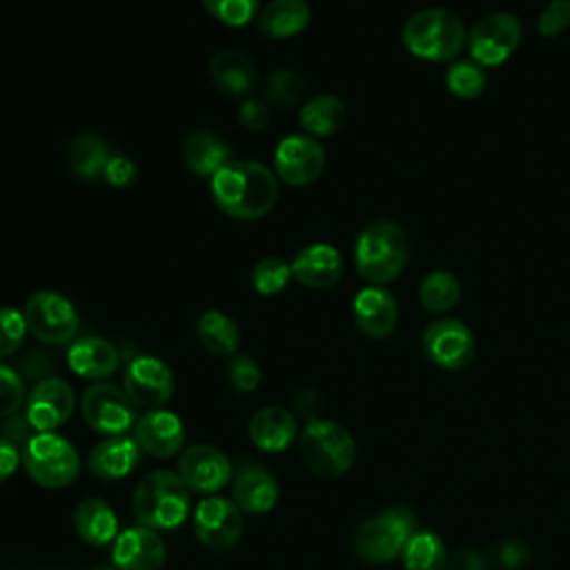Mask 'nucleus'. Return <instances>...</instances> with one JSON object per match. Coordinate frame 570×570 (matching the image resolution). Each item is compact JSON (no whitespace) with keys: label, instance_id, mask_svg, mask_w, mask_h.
<instances>
[{"label":"nucleus","instance_id":"47","mask_svg":"<svg viewBox=\"0 0 570 570\" xmlns=\"http://www.w3.org/2000/svg\"><path fill=\"white\" fill-rule=\"evenodd\" d=\"M18 465H20L18 445L11 443L9 439L0 436V483L7 481L16 472Z\"/></svg>","mask_w":570,"mask_h":570},{"label":"nucleus","instance_id":"18","mask_svg":"<svg viewBox=\"0 0 570 570\" xmlns=\"http://www.w3.org/2000/svg\"><path fill=\"white\" fill-rule=\"evenodd\" d=\"M358 330L370 338H387L399 321V303L383 285L363 287L352 303Z\"/></svg>","mask_w":570,"mask_h":570},{"label":"nucleus","instance_id":"33","mask_svg":"<svg viewBox=\"0 0 570 570\" xmlns=\"http://www.w3.org/2000/svg\"><path fill=\"white\" fill-rule=\"evenodd\" d=\"M405 570H443L448 561V550L443 539L432 530H416L403 552Z\"/></svg>","mask_w":570,"mask_h":570},{"label":"nucleus","instance_id":"14","mask_svg":"<svg viewBox=\"0 0 570 570\" xmlns=\"http://www.w3.org/2000/svg\"><path fill=\"white\" fill-rule=\"evenodd\" d=\"M122 390L134 405L160 410L174 396V374L160 358L138 356L125 370Z\"/></svg>","mask_w":570,"mask_h":570},{"label":"nucleus","instance_id":"21","mask_svg":"<svg viewBox=\"0 0 570 570\" xmlns=\"http://www.w3.org/2000/svg\"><path fill=\"white\" fill-rule=\"evenodd\" d=\"M212 85L227 98H249L258 85V71L247 53L238 49H220L209 62Z\"/></svg>","mask_w":570,"mask_h":570},{"label":"nucleus","instance_id":"4","mask_svg":"<svg viewBox=\"0 0 570 570\" xmlns=\"http://www.w3.org/2000/svg\"><path fill=\"white\" fill-rule=\"evenodd\" d=\"M131 512L151 530L178 528L189 512V488L176 472L154 470L134 488Z\"/></svg>","mask_w":570,"mask_h":570},{"label":"nucleus","instance_id":"2","mask_svg":"<svg viewBox=\"0 0 570 570\" xmlns=\"http://www.w3.org/2000/svg\"><path fill=\"white\" fill-rule=\"evenodd\" d=\"M403 47L428 62H452L468 42L463 20L445 7H428L412 13L401 31Z\"/></svg>","mask_w":570,"mask_h":570},{"label":"nucleus","instance_id":"23","mask_svg":"<svg viewBox=\"0 0 570 570\" xmlns=\"http://www.w3.org/2000/svg\"><path fill=\"white\" fill-rule=\"evenodd\" d=\"M67 363L73 374L89 381H100L116 372L120 356L116 345L109 343L107 338L82 336L76 343H71L67 352Z\"/></svg>","mask_w":570,"mask_h":570},{"label":"nucleus","instance_id":"42","mask_svg":"<svg viewBox=\"0 0 570 570\" xmlns=\"http://www.w3.org/2000/svg\"><path fill=\"white\" fill-rule=\"evenodd\" d=\"M537 29L543 38H557L570 29V0H550L539 13Z\"/></svg>","mask_w":570,"mask_h":570},{"label":"nucleus","instance_id":"41","mask_svg":"<svg viewBox=\"0 0 570 570\" xmlns=\"http://www.w3.org/2000/svg\"><path fill=\"white\" fill-rule=\"evenodd\" d=\"M488 561L490 568L494 566L501 570H521L530 561V548L519 539H501L488 552Z\"/></svg>","mask_w":570,"mask_h":570},{"label":"nucleus","instance_id":"27","mask_svg":"<svg viewBox=\"0 0 570 570\" xmlns=\"http://www.w3.org/2000/svg\"><path fill=\"white\" fill-rule=\"evenodd\" d=\"M183 160L187 169L200 178H212L232 160L229 145L212 131H191L183 140Z\"/></svg>","mask_w":570,"mask_h":570},{"label":"nucleus","instance_id":"15","mask_svg":"<svg viewBox=\"0 0 570 570\" xmlns=\"http://www.w3.org/2000/svg\"><path fill=\"white\" fill-rule=\"evenodd\" d=\"M73 387L58 376H49L36 383L27 399V421L36 432H53L73 414Z\"/></svg>","mask_w":570,"mask_h":570},{"label":"nucleus","instance_id":"6","mask_svg":"<svg viewBox=\"0 0 570 570\" xmlns=\"http://www.w3.org/2000/svg\"><path fill=\"white\" fill-rule=\"evenodd\" d=\"M414 532V512L407 505H392L356 528L354 550L363 561L381 566L396 559Z\"/></svg>","mask_w":570,"mask_h":570},{"label":"nucleus","instance_id":"24","mask_svg":"<svg viewBox=\"0 0 570 570\" xmlns=\"http://www.w3.org/2000/svg\"><path fill=\"white\" fill-rule=\"evenodd\" d=\"M138 443L136 439L116 434V436H107L105 441L96 443L89 452V470L94 476L102 479V481H116L127 476L136 463H138Z\"/></svg>","mask_w":570,"mask_h":570},{"label":"nucleus","instance_id":"8","mask_svg":"<svg viewBox=\"0 0 570 570\" xmlns=\"http://www.w3.org/2000/svg\"><path fill=\"white\" fill-rule=\"evenodd\" d=\"M27 330L45 345L69 343L80 327L73 303L56 289H38L24 303Z\"/></svg>","mask_w":570,"mask_h":570},{"label":"nucleus","instance_id":"36","mask_svg":"<svg viewBox=\"0 0 570 570\" xmlns=\"http://www.w3.org/2000/svg\"><path fill=\"white\" fill-rule=\"evenodd\" d=\"M292 278V265L281 256H265L252 267V285L261 296L281 294Z\"/></svg>","mask_w":570,"mask_h":570},{"label":"nucleus","instance_id":"11","mask_svg":"<svg viewBox=\"0 0 570 570\" xmlns=\"http://www.w3.org/2000/svg\"><path fill=\"white\" fill-rule=\"evenodd\" d=\"M421 345L425 356L436 367L448 372L465 370L476 354V343L470 327L456 318L432 321L423 330Z\"/></svg>","mask_w":570,"mask_h":570},{"label":"nucleus","instance_id":"25","mask_svg":"<svg viewBox=\"0 0 570 570\" xmlns=\"http://www.w3.org/2000/svg\"><path fill=\"white\" fill-rule=\"evenodd\" d=\"M312 20V7L307 0H269L256 18L258 31L274 40L298 36Z\"/></svg>","mask_w":570,"mask_h":570},{"label":"nucleus","instance_id":"19","mask_svg":"<svg viewBox=\"0 0 570 570\" xmlns=\"http://www.w3.org/2000/svg\"><path fill=\"white\" fill-rule=\"evenodd\" d=\"M292 265V278L309 289L334 287L343 276V258L336 247L327 243H312L296 252Z\"/></svg>","mask_w":570,"mask_h":570},{"label":"nucleus","instance_id":"29","mask_svg":"<svg viewBox=\"0 0 570 570\" xmlns=\"http://www.w3.org/2000/svg\"><path fill=\"white\" fill-rule=\"evenodd\" d=\"M73 528L89 546H105L118 534V519L111 505L102 499L89 497L73 510Z\"/></svg>","mask_w":570,"mask_h":570},{"label":"nucleus","instance_id":"30","mask_svg":"<svg viewBox=\"0 0 570 570\" xmlns=\"http://www.w3.org/2000/svg\"><path fill=\"white\" fill-rule=\"evenodd\" d=\"M111 158V149L107 140L98 134H78L69 149H67V160L71 171L82 178V180H96L102 178V171Z\"/></svg>","mask_w":570,"mask_h":570},{"label":"nucleus","instance_id":"38","mask_svg":"<svg viewBox=\"0 0 570 570\" xmlns=\"http://www.w3.org/2000/svg\"><path fill=\"white\" fill-rule=\"evenodd\" d=\"M24 314L16 307H0V358L16 354L27 336Z\"/></svg>","mask_w":570,"mask_h":570},{"label":"nucleus","instance_id":"40","mask_svg":"<svg viewBox=\"0 0 570 570\" xmlns=\"http://www.w3.org/2000/svg\"><path fill=\"white\" fill-rule=\"evenodd\" d=\"M225 376L234 390L252 392L261 383V367L252 356L234 354L225 365Z\"/></svg>","mask_w":570,"mask_h":570},{"label":"nucleus","instance_id":"22","mask_svg":"<svg viewBox=\"0 0 570 570\" xmlns=\"http://www.w3.org/2000/svg\"><path fill=\"white\" fill-rule=\"evenodd\" d=\"M296 416L281 405H265L249 419L252 443L263 452H283L296 439Z\"/></svg>","mask_w":570,"mask_h":570},{"label":"nucleus","instance_id":"1","mask_svg":"<svg viewBox=\"0 0 570 570\" xmlns=\"http://www.w3.org/2000/svg\"><path fill=\"white\" fill-rule=\"evenodd\" d=\"M214 205L236 220H258L278 200L274 169L256 160H229L209 178Z\"/></svg>","mask_w":570,"mask_h":570},{"label":"nucleus","instance_id":"28","mask_svg":"<svg viewBox=\"0 0 570 570\" xmlns=\"http://www.w3.org/2000/svg\"><path fill=\"white\" fill-rule=\"evenodd\" d=\"M345 118L347 107L334 94H316L307 98L298 111V122L303 131L316 140L334 136L343 127Z\"/></svg>","mask_w":570,"mask_h":570},{"label":"nucleus","instance_id":"3","mask_svg":"<svg viewBox=\"0 0 570 570\" xmlns=\"http://www.w3.org/2000/svg\"><path fill=\"white\" fill-rule=\"evenodd\" d=\"M407 236L394 220L381 218L361 229L354 245V265L370 285H385L401 276L407 265Z\"/></svg>","mask_w":570,"mask_h":570},{"label":"nucleus","instance_id":"37","mask_svg":"<svg viewBox=\"0 0 570 570\" xmlns=\"http://www.w3.org/2000/svg\"><path fill=\"white\" fill-rule=\"evenodd\" d=\"M261 0H200L203 9L227 27H245L258 16Z\"/></svg>","mask_w":570,"mask_h":570},{"label":"nucleus","instance_id":"9","mask_svg":"<svg viewBox=\"0 0 570 570\" xmlns=\"http://www.w3.org/2000/svg\"><path fill=\"white\" fill-rule=\"evenodd\" d=\"M521 22L508 11H494L476 20L468 31V49L476 65L497 67L503 65L521 42Z\"/></svg>","mask_w":570,"mask_h":570},{"label":"nucleus","instance_id":"31","mask_svg":"<svg viewBox=\"0 0 570 570\" xmlns=\"http://www.w3.org/2000/svg\"><path fill=\"white\" fill-rule=\"evenodd\" d=\"M196 334L200 345L214 356H232L240 343V330L232 316L220 309H207L200 314Z\"/></svg>","mask_w":570,"mask_h":570},{"label":"nucleus","instance_id":"32","mask_svg":"<svg viewBox=\"0 0 570 570\" xmlns=\"http://www.w3.org/2000/svg\"><path fill=\"white\" fill-rule=\"evenodd\" d=\"M419 301L430 314H448L461 301V283L448 269H434L419 285Z\"/></svg>","mask_w":570,"mask_h":570},{"label":"nucleus","instance_id":"17","mask_svg":"<svg viewBox=\"0 0 570 570\" xmlns=\"http://www.w3.org/2000/svg\"><path fill=\"white\" fill-rule=\"evenodd\" d=\"M114 566L118 570H160L167 559V550L156 530L147 525L127 528L116 537Z\"/></svg>","mask_w":570,"mask_h":570},{"label":"nucleus","instance_id":"16","mask_svg":"<svg viewBox=\"0 0 570 570\" xmlns=\"http://www.w3.org/2000/svg\"><path fill=\"white\" fill-rule=\"evenodd\" d=\"M178 476L196 492H216L232 479L227 454L207 443L189 445L178 461Z\"/></svg>","mask_w":570,"mask_h":570},{"label":"nucleus","instance_id":"39","mask_svg":"<svg viewBox=\"0 0 570 570\" xmlns=\"http://www.w3.org/2000/svg\"><path fill=\"white\" fill-rule=\"evenodd\" d=\"M24 401L22 376L0 361V419L13 416Z\"/></svg>","mask_w":570,"mask_h":570},{"label":"nucleus","instance_id":"10","mask_svg":"<svg viewBox=\"0 0 570 570\" xmlns=\"http://www.w3.org/2000/svg\"><path fill=\"white\" fill-rule=\"evenodd\" d=\"M82 419L94 432L116 436L127 432L136 419V405L122 387L111 383H94L82 392Z\"/></svg>","mask_w":570,"mask_h":570},{"label":"nucleus","instance_id":"26","mask_svg":"<svg viewBox=\"0 0 570 570\" xmlns=\"http://www.w3.org/2000/svg\"><path fill=\"white\" fill-rule=\"evenodd\" d=\"M232 494H234V503L238 505L240 512L263 514L276 505L278 483L267 470L245 465L234 479Z\"/></svg>","mask_w":570,"mask_h":570},{"label":"nucleus","instance_id":"34","mask_svg":"<svg viewBox=\"0 0 570 570\" xmlns=\"http://www.w3.org/2000/svg\"><path fill=\"white\" fill-rule=\"evenodd\" d=\"M307 91L305 78L294 69H276L263 82V100L272 107L289 109L303 102Z\"/></svg>","mask_w":570,"mask_h":570},{"label":"nucleus","instance_id":"13","mask_svg":"<svg viewBox=\"0 0 570 570\" xmlns=\"http://www.w3.org/2000/svg\"><path fill=\"white\" fill-rule=\"evenodd\" d=\"M196 539L214 552L229 550L243 534V517L234 501L223 497L203 499L194 512Z\"/></svg>","mask_w":570,"mask_h":570},{"label":"nucleus","instance_id":"46","mask_svg":"<svg viewBox=\"0 0 570 570\" xmlns=\"http://www.w3.org/2000/svg\"><path fill=\"white\" fill-rule=\"evenodd\" d=\"M29 430H33V428H31V423L27 421V416H16V414H13V416H9V419L2 421V434H0V436L9 439V441L16 443V445H22V443H27V441L31 439Z\"/></svg>","mask_w":570,"mask_h":570},{"label":"nucleus","instance_id":"43","mask_svg":"<svg viewBox=\"0 0 570 570\" xmlns=\"http://www.w3.org/2000/svg\"><path fill=\"white\" fill-rule=\"evenodd\" d=\"M272 120V109L263 98H245L238 107V122L243 129L256 134L263 131Z\"/></svg>","mask_w":570,"mask_h":570},{"label":"nucleus","instance_id":"5","mask_svg":"<svg viewBox=\"0 0 570 570\" xmlns=\"http://www.w3.org/2000/svg\"><path fill=\"white\" fill-rule=\"evenodd\" d=\"M298 452L303 463L323 479L343 476L356 459L354 436L336 421L314 419L298 439Z\"/></svg>","mask_w":570,"mask_h":570},{"label":"nucleus","instance_id":"35","mask_svg":"<svg viewBox=\"0 0 570 570\" xmlns=\"http://www.w3.org/2000/svg\"><path fill=\"white\" fill-rule=\"evenodd\" d=\"M488 85L485 69L476 65L472 58L470 60H452L450 67L445 69V87L452 96L461 100H474L483 94Z\"/></svg>","mask_w":570,"mask_h":570},{"label":"nucleus","instance_id":"20","mask_svg":"<svg viewBox=\"0 0 570 570\" xmlns=\"http://www.w3.org/2000/svg\"><path fill=\"white\" fill-rule=\"evenodd\" d=\"M134 439L140 450L156 459L176 454L185 443L183 421L169 410H149L136 421Z\"/></svg>","mask_w":570,"mask_h":570},{"label":"nucleus","instance_id":"44","mask_svg":"<svg viewBox=\"0 0 570 570\" xmlns=\"http://www.w3.org/2000/svg\"><path fill=\"white\" fill-rule=\"evenodd\" d=\"M102 180L118 189L129 187L136 180V163L122 154H111V158L102 171Z\"/></svg>","mask_w":570,"mask_h":570},{"label":"nucleus","instance_id":"48","mask_svg":"<svg viewBox=\"0 0 570 570\" xmlns=\"http://www.w3.org/2000/svg\"><path fill=\"white\" fill-rule=\"evenodd\" d=\"M94 570H118L116 566H98V568H94Z\"/></svg>","mask_w":570,"mask_h":570},{"label":"nucleus","instance_id":"7","mask_svg":"<svg viewBox=\"0 0 570 570\" xmlns=\"http://www.w3.org/2000/svg\"><path fill=\"white\" fill-rule=\"evenodd\" d=\"M22 463L31 481L42 488H67L80 472V456L76 448L56 432L33 434L22 450Z\"/></svg>","mask_w":570,"mask_h":570},{"label":"nucleus","instance_id":"12","mask_svg":"<svg viewBox=\"0 0 570 570\" xmlns=\"http://www.w3.org/2000/svg\"><path fill=\"white\" fill-rule=\"evenodd\" d=\"M325 167L323 145L307 134L285 136L274 151V174L289 187L314 183Z\"/></svg>","mask_w":570,"mask_h":570},{"label":"nucleus","instance_id":"45","mask_svg":"<svg viewBox=\"0 0 570 570\" xmlns=\"http://www.w3.org/2000/svg\"><path fill=\"white\" fill-rule=\"evenodd\" d=\"M490 561L488 554H481L474 548H459L456 552L448 554L443 570H488Z\"/></svg>","mask_w":570,"mask_h":570}]
</instances>
